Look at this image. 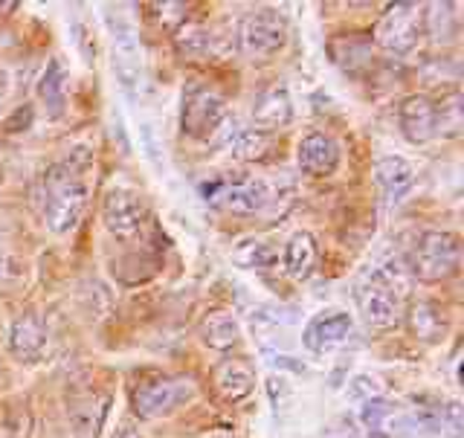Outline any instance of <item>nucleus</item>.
Returning <instances> with one entry per match:
<instances>
[{"label": "nucleus", "mask_w": 464, "mask_h": 438, "mask_svg": "<svg viewBox=\"0 0 464 438\" xmlns=\"http://www.w3.org/2000/svg\"><path fill=\"white\" fill-rule=\"evenodd\" d=\"M151 12H157L160 15V18H157V24L160 26H183V24H178V21H174L171 18V15H178V18H183L186 21V6L183 4H154L151 6Z\"/></svg>", "instance_id": "29"}, {"label": "nucleus", "mask_w": 464, "mask_h": 438, "mask_svg": "<svg viewBox=\"0 0 464 438\" xmlns=\"http://www.w3.org/2000/svg\"><path fill=\"white\" fill-rule=\"evenodd\" d=\"M113 438H140V433H137V427L134 424H128V421H125V424L120 427V430H116V435Z\"/></svg>", "instance_id": "31"}, {"label": "nucleus", "mask_w": 464, "mask_h": 438, "mask_svg": "<svg viewBox=\"0 0 464 438\" xmlns=\"http://www.w3.org/2000/svg\"><path fill=\"white\" fill-rule=\"evenodd\" d=\"M87 203V186L76 169L50 166L41 178V221L53 236H67L79 224Z\"/></svg>", "instance_id": "1"}, {"label": "nucleus", "mask_w": 464, "mask_h": 438, "mask_svg": "<svg viewBox=\"0 0 464 438\" xmlns=\"http://www.w3.org/2000/svg\"><path fill=\"white\" fill-rule=\"evenodd\" d=\"M195 395V386L183 381V377H169V375H160V377H149L134 389V413L140 418H160V415H169L171 410L183 406L188 398Z\"/></svg>", "instance_id": "7"}, {"label": "nucleus", "mask_w": 464, "mask_h": 438, "mask_svg": "<svg viewBox=\"0 0 464 438\" xmlns=\"http://www.w3.org/2000/svg\"><path fill=\"white\" fill-rule=\"evenodd\" d=\"M87 410H91V406H87ZM105 410H108V406H99V410H96V406H93V413H96V415H105ZM84 415L91 418V413H76V415H72V421H76V424H79V421H82Z\"/></svg>", "instance_id": "32"}, {"label": "nucleus", "mask_w": 464, "mask_h": 438, "mask_svg": "<svg viewBox=\"0 0 464 438\" xmlns=\"http://www.w3.org/2000/svg\"><path fill=\"white\" fill-rule=\"evenodd\" d=\"M9 273V261H6V256H0V276H6Z\"/></svg>", "instance_id": "33"}, {"label": "nucleus", "mask_w": 464, "mask_h": 438, "mask_svg": "<svg viewBox=\"0 0 464 438\" xmlns=\"http://www.w3.org/2000/svg\"><path fill=\"white\" fill-rule=\"evenodd\" d=\"M461 261V241L453 232L427 229L420 232L410 253V273L420 282H444L459 273Z\"/></svg>", "instance_id": "3"}, {"label": "nucleus", "mask_w": 464, "mask_h": 438, "mask_svg": "<svg viewBox=\"0 0 464 438\" xmlns=\"http://www.w3.org/2000/svg\"><path fill=\"white\" fill-rule=\"evenodd\" d=\"M180 128L186 137L192 140H207L215 145H229L238 134L236 116H229L227 102L209 87H192L183 96V116Z\"/></svg>", "instance_id": "2"}, {"label": "nucleus", "mask_w": 464, "mask_h": 438, "mask_svg": "<svg viewBox=\"0 0 464 438\" xmlns=\"http://www.w3.org/2000/svg\"><path fill=\"white\" fill-rule=\"evenodd\" d=\"M215 203H221L224 209L236 212V215H256L265 207H270L273 200V186L267 180H244V183H232L221 186L212 195Z\"/></svg>", "instance_id": "10"}, {"label": "nucleus", "mask_w": 464, "mask_h": 438, "mask_svg": "<svg viewBox=\"0 0 464 438\" xmlns=\"http://www.w3.org/2000/svg\"><path fill=\"white\" fill-rule=\"evenodd\" d=\"M232 258H236V265H241V268H270L276 261V250L265 241L250 238V241H241L236 247Z\"/></svg>", "instance_id": "26"}, {"label": "nucleus", "mask_w": 464, "mask_h": 438, "mask_svg": "<svg viewBox=\"0 0 464 438\" xmlns=\"http://www.w3.org/2000/svg\"><path fill=\"white\" fill-rule=\"evenodd\" d=\"M432 111H435V134H441L447 140L461 137V128H464V99H461L459 87L447 91L439 102H432Z\"/></svg>", "instance_id": "21"}, {"label": "nucleus", "mask_w": 464, "mask_h": 438, "mask_svg": "<svg viewBox=\"0 0 464 438\" xmlns=\"http://www.w3.org/2000/svg\"><path fill=\"white\" fill-rule=\"evenodd\" d=\"M0 178H4V160H0Z\"/></svg>", "instance_id": "35"}, {"label": "nucleus", "mask_w": 464, "mask_h": 438, "mask_svg": "<svg viewBox=\"0 0 464 438\" xmlns=\"http://www.w3.org/2000/svg\"><path fill=\"white\" fill-rule=\"evenodd\" d=\"M357 308L369 328H392L401 316V287L386 270H374L357 285Z\"/></svg>", "instance_id": "4"}, {"label": "nucleus", "mask_w": 464, "mask_h": 438, "mask_svg": "<svg viewBox=\"0 0 464 438\" xmlns=\"http://www.w3.org/2000/svg\"><path fill=\"white\" fill-rule=\"evenodd\" d=\"M296 163L304 174H311V178H328V174H334L340 166V145L331 134L314 131V134L302 137L296 149Z\"/></svg>", "instance_id": "9"}, {"label": "nucleus", "mask_w": 464, "mask_h": 438, "mask_svg": "<svg viewBox=\"0 0 464 438\" xmlns=\"http://www.w3.org/2000/svg\"><path fill=\"white\" fill-rule=\"evenodd\" d=\"M374 178H377V186H381V192L389 203H401L415 186V169L406 163L403 157L386 154V157L377 160Z\"/></svg>", "instance_id": "15"}, {"label": "nucleus", "mask_w": 464, "mask_h": 438, "mask_svg": "<svg viewBox=\"0 0 464 438\" xmlns=\"http://www.w3.org/2000/svg\"><path fill=\"white\" fill-rule=\"evenodd\" d=\"M459 6L456 4H427L420 6V26L435 47H450L459 41Z\"/></svg>", "instance_id": "17"}, {"label": "nucleus", "mask_w": 464, "mask_h": 438, "mask_svg": "<svg viewBox=\"0 0 464 438\" xmlns=\"http://www.w3.org/2000/svg\"><path fill=\"white\" fill-rule=\"evenodd\" d=\"M424 35L420 26V6L415 4H395L383 12V18L374 26L377 47L389 55H406L415 50V44Z\"/></svg>", "instance_id": "6"}, {"label": "nucleus", "mask_w": 464, "mask_h": 438, "mask_svg": "<svg viewBox=\"0 0 464 438\" xmlns=\"http://www.w3.org/2000/svg\"><path fill=\"white\" fill-rule=\"evenodd\" d=\"M178 50L188 58H207L215 53V38L203 24H183L178 29Z\"/></svg>", "instance_id": "24"}, {"label": "nucleus", "mask_w": 464, "mask_h": 438, "mask_svg": "<svg viewBox=\"0 0 464 438\" xmlns=\"http://www.w3.org/2000/svg\"><path fill=\"white\" fill-rule=\"evenodd\" d=\"M102 221L116 238H134L145 221V203L130 189H111L102 200Z\"/></svg>", "instance_id": "8"}, {"label": "nucleus", "mask_w": 464, "mask_h": 438, "mask_svg": "<svg viewBox=\"0 0 464 438\" xmlns=\"http://www.w3.org/2000/svg\"><path fill=\"white\" fill-rule=\"evenodd\" d=\"M377 386H381V384H377V377L360 375V377H354V381H352V386H348V398H354V401L360 398L362 404H366V401L377 398V392H381Z\"/></svg>", "instance_id": "28"}, {"label": "nucleus", "mask_w": 464, "mask_h": 438, "mask_svg": "<svg viewBox=\"0 0 464 438\" xmlns=\"http://www.w3.org/2000/svg\"><path fill=\"white\" fill-rule=\"evenodd\" d=\"M200 343L212 348V352H229V348H236V343L241 340V328H238V319L232 311H209L207 316L200 319Z\"/></svg>", "instance_id": "16"}, {"label": "nucleus", "mask_w": 464, "mask_h": 438, "mask_svg": "<svg viewBox=\"0 0 464 438\" xmlns=\"http://www.w3.org/2000/svg\"><path fill=\"white\" fill-rule=\"evenodd\" d=\"M227 149L236 160H258V157L267 154L270 137L265 134V131H238L236 140H232Z\"/></svg>", "instance_id": "25"}, {"label": "nucleus", "mask_w": 464, "mask_h": 438, "mask_svg": "<svg viewBox=\"0 0 464 438\" xmlns=\"http://www.w3.org/2000/svg\"><path fill=\"white\" fill-rule=\"evenodd\" d=\"M398 122L403 137L412 145H424L435 137V111H432V99L430 96H406L398 108Z\"/></svg>", "instance_id": "13"}, {"label": "nucleus", "mask_w": 464, "mask_h": 438, "mask_svg": "<svg viewBox=\"0 0 464 438\" xmlns=\"http://www.w3.org/2000/svg\"><path fill=\"white\" fill-rule=\"evenodd\" d=\"M29 427H33V418H29V413L24 410V406L9 413V435L12 438H29Z\"/></svg>", "instance_id": "30"}, {"label": "nucleus", "mask_w": 464, "mask_h": 438, "mask_svg": "<svg viewBox=\"0 0 464 438\" xmlns=\"http://www.w3.org/2000/svg\"><path fill=\"white\" fill-rule=\"evenodd\" d=\"M238 50L246 58H270L276 55L287 41V26L282 21L279 12L273 9H256L250 15H244L238 24Z\"/></svg>", "instance_id": "5"}, {"label": "nucleus", "mask_w": 464, "mask_h": 438, "mask_svg": "<svg viewBox=\"0 0 464 438\" xmlns=\"http://www.w3.org/2000/svg\"><path fill=\"white\" fill-rule=\"evenodd\" d=\"M406 319H410V331L412 337L420 340V343H439L444 334H447V316L435 308V305L430 302H415L410 314H406Z\"/></svg>", "instance_id": "20"}, {"label": "nucleus", "mask_w": 464, "mask_h": 438, "mask_svg": "<svg viewBox=\"0 0 464 438\" xmlns=\"http://www.w3.org/2000/svg\"><path fill=\"white\" fill-rule=\"evenodd\" d=\"M44 348H47V326L38 314H21L12 323L9 331V352L21 363H35L41 360Z\"/></svg>", "instance_id": "11"}, {"label": "nucleus", "mask_w": 464, "mask_h": 438, "mask_svg": "<svg viewBox=\"0 0 464 438\" xmlns=\"http://www.w3.org/2000/svg\"><path fill=\"white\" fill-rule=\"evenodd\" d=\"M14 9H18V6H14V4H0V15H6V12H14Z\"/></svg>", "instance_id": "34"}, {"label": "nucleus", "mask_w": 464, "mask_h": 438, "mask_svg": "<svg viewBox=\"0 0 464 438\" xmlns=\"http://www.w3.org/2000/svg\"><path fill=\"white\" fill-rule=\"evenodd\" d=\"M215 386L227 401L238 404L244 398H250V392L256 389V375L244 360H224L215 369Z\"/></svg>", "instance_id": "18"}, {"label": "nucleus", "mask_w": 464, "mask_h": 438, "mask_svg": "<svg viewBox=\"0 0 464 438\" xmlns=\"http://www.w3.org/2000/svg\"><path fill=\"white\" fill-rule=\"evenodd\" d=\"M38 96L41 102L47 105V111L53 116H58L64 111V102H67V70L64 64L58 62H50L47 70H44V76H41V84H38Z\"/></svg>", "instance_id": "23"}, {"label": "nucleus", "mask_w": 464, "mask_h": 438, "mask_svg": "<svg viewBox=\"0 0 464 438\" xmlns=\"http://www.w3.org/2000/svg\"><path fill=\"white\" fill-rule=\"evenodd\" d=\"M316 265V241L311 232H296L285 247V270L290 279H308Z\"/></svg>", "instance_id": "22"}, {"label": "nucleus", "mask_w": 464, "mask_h": 438, "mask_svg": "<svg viewBox=\"0 0 464 438\" xmlns=\"http://www.w3.org/2000/svg\"><path fill=\"white\" fill-rule=\"evenodd\" d=\"M290 120H294V102H290L287 87H282V84L265 87V91L253 99V122L261 131L282 128Z\"/></svg>", "instance_id": "14"}, {"label": "nucleus", "mask_w": 464, "mask_h": 438, "mask_svg": "<svg viewBox=\"0 0 464 438\" xmlns=\"http://www.w3.org/2000/svg\"><path fill=\"white\" fill-rule=\"evenodd\" d=\"M392 418V406L383 401V398H372L362 404V413H360V421L362 427H366L369 438H386V421Z\"/></svg>", "instance_id": "27"}, {"label": "nucleus", "mask_w": 464, "mask_h": 438, "mask_svg": "<svg viewBox=\"0 0 464 438\" xmlns=\"http://www.w3.org/2000/svg\"><path fill=\"white\" fill-rule=\"evenodd\" d=\"M0 99H4V91H0Z\"/></svg>", "instance_id": "36"}, {"label": "nucleus", "mask_w": 464, "mask_h": 438, "mask_svg": "<svg viewBox=\"0 0 464 438\" xmlns=\"http://www.w3.org/2000/svg\"><path fill=\"white\" fill-rule=\"evenodd\" d=\"M352 334V316L343 311L314 316L302 334V346L314 355H323L328 348H337Z\"/></svg>", "instance_id": "12"}, {"label": "nucleus", "mask_w": 464, "mask_h": 438, "mask_svg": "<svg viewBox=\"0 0 464 438\" xmlns=\"http://www.w3.org/2000/svg\"><path fill=\"white\" fill-rule=\"evenodd\" d=\"M328 53L334 58V64L340 70L352 73L357 76L360 70H366L372 64V47L366 38H357V35H348V38H334L328 44Z\"/></svg>", "instance_id": "19"}]
</instances>
